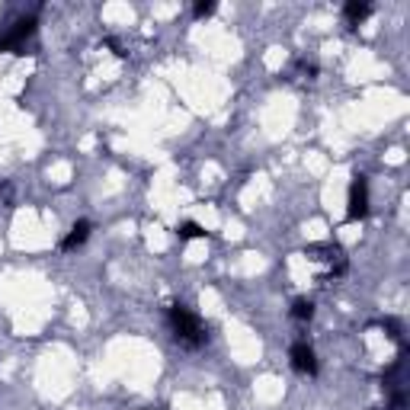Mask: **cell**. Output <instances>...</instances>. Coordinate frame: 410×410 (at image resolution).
I'll return each instance as SVG.
<instances>
[{
	"label": "cell",
	"mask_w": 410,
	"mask_h": 410,
	"mask_svg": "<svg viewBox=\"0 0 410 410\" xmlns=\"http://www.w3.org/2000/svg\"><path fill=\"white\" fill-rule=\"evenodd\" d=\"M106 45H109V48H112V52H116V55H119V58H125V55H129V52H125V48H122V45H119V42H116V39H112V36L106 39Z\"/></svg>",
	"instance_id": "obj_12"
},
{
	"label": "cell",
	"mask_w": 410,
	"mask_h": 410,
	"mask_svg": "<svg viewBox=\"0 0 410 410\" xmlns=\"http://www.w3.org/2000/svg\"><path fill=\"white\" fill-rule=\"evenodd\" d=\"M39 32V17L36 13H17L10 19H0V52L7 55H26V45Z\"/></svg>",
	"instance_id": "obj_1"
},
{
	"label": "cell",
	"mask_w": 410,
	"mask_h": 410,
	"mask_svg": "<svg viewBox=\"0 0 410 410\" xmlns=\"http://www.w3.org/2000/svg\"><path fill=\"white\" fill-rule=\"evenodd\" d=\"M0 202L7 205V208L13 205V186H10L7 180H0Z\"/></svg>",
	"instance_id": "obj_11"
},
{
	"label": "cell",
	"mask_w": 410,
	"mask_h": 410,
	"mask_svg": "<svg viewBox=\"0 0 410 410\" xmlns=\"http://www.w3.org/2000/svg\"><path fill=\"white\" fill-rule=\"evenodd\" d=\"M289 314H292V321L308 324V321L314 317V301H311V299H295V301H292V308H289Z\"/></svg>",
	"instance_id": "obj_7"
},
{
	"label": "cell",
	"mask_w": 410,
	"mask_h": 410,
	"mask_svg": "<svg viewBox=\"0 0 410 410\" xmlns=\"http://www.w3.org/2000/svg\"><path fill=\"white\" fill-rule=\"evenodd\" d=\"M369 17H372V3H365V0H349L343 7V19L349 26H359V23Z\"/></svg>",
	"instance_id": "obj_6"
},
{
	"label": "cell",
	"mask_w": 410,
	"mask_h": 410,
	"mask_svg": "<svg viewBox=\"0 0 410 410\" xmlns=\"http://www.w3.org/2000/svg\"><path fill=\"white\" fill-rule=\"evenodd\" d=\"M212 13H215L212 0H199L196 7H193V17H196V19H205V17H212Z\"/></svg>",
	"instance_id": "obj_9"
},
{
	"label": "cell",
	"mask_w": 410,
	"mask_h": 410,
	"mask_svg": "<svg viewBox=\"0 0 410 410\" xmlns=\"http://www.w3.org/2000/svg\"><path fill=\"white\" fill-rule=\"evenodd\" d=\"M382 330H388V336L401 343V324H398L394 317H385V321H382Z\"/></svg>",
	"instance_id": "obj_10"
},
{
	"label": "cell",
	"mask_w": 410,
	"mask_h": 410,
	"mask_svg": "<svg viewBox=\"0 0 410 410\" xmlns=\"http://www.w3.org/2000/svg\"><path fill=\"white\" fill-rule=\"evenodd\" d=\"M289 363H292V369H295L299 375H308V378H314V375H317V353H314V346L308 343V340L292 343Z\"/></svg>",
	"instance_id": "obj_4"
},
{
	"label": "cell",
	"mask_w": 410,
	"mask_h": 410,
	"mask_svg": "<svg viewBox=\"0 0 410 410\" xmlns=\"http://www.w3.org/2000/svg\"><path fill=\"white\" fill-rule=\"evenodd\" d=\"M369 215V180L363 173H356L349 183V199H346V218L349 222H363Z\"/></svg>",
	"instance_id": "obj_3"
},
{
	"label": "cell",
	"mask_w": 410,
	"mask_h": 410,
	"mask_svg": "<svg viewBox=\"0 0 410 410\" xmlns=\"http://www.w3.org/2000/svg\"><path fill=\"white\" fill-rule=\"evenodd\" d=\"M167 321H170V330H173V336H177V343L189 346V349H196V346H202L205 340H208V330H205L202 317H199L193 308L170 305Z\"/></svg>",
	"instance_id": "obj_2"
},
{
	"label": "cell",
	"mask_w": 410,
	"mask_h": 410,
	"mask_svg": "<svg viewBox=\"0 0 410 410\" xmlns=\"http://www.w3.org/2000/svg\"><path fill=\"white\" fill-rule=\"evenodd\" d=\"M177 234H180V241H196V237H208V231H205L202 224H196V222H183L177 228Z\"/></svg>",
	"instance_id": "obj_8"
},
{
	"label": "cell",
	"mask_w": 410,
	"mask_h": 410,
	"mask_svg": "<svg viewBox=\"0 0 410 410\" xmlns=\"http://www.w3.org/2000/svg\"><path fill=\"white\" fill-rule=\"evenodd\" d=\"M90 231H94V224H90V222H84V218H80V222H74V224H71V231H67L65 237H61V244H58V247H61V250H65V253L77 250V247H84V244H87V237H90Z\"/></svg>",
	"instance_id": "obj_5"
}]
</instances>
